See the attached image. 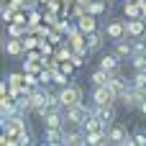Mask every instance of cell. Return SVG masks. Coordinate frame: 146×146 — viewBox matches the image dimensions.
Returning <instances> with one entry per match:
<instances>
[{"label":"cell","mask_w":146,"mask_h":146,"mask_svg":"<svg viewBox=\"0 0 146 146\" xmlns=\"http://www.w3.org/2000/svg\"><path fill=\"white\" fill-rule=\"evenodd\" d=\"M56 95H59V100H62V108H64V110H67V108H72V105H80V103H82V90H80L74 82L64 85Z\"/></svg>","instance_id":"cell-1"},{"label":"cell","mask_w":146,"mask_h":146,"mask_svg":"<svg viewBox=\"0 0 146 146\" xmlns=\"http://www.w3.org/2000/svg\"><path fill=\"white\" fill-rule=\"evenodd\" d=\"M108 136H110V144H115V146H136L133 136H131L121 123H113V126L108 128Z\"/></svg>","instance_id":"cell-2"},{"label":"cell","mask_w":146,"mask_h":146,"mask_svg":"<svg viewBox=\"0 0 146 146\" xmlns=\"http://www.w3.org/2000/svg\"><path fill=\"white\" fill-rule=\"evenodd\" d=\"M105 36H108V41H123L126 36H128V31H126V21H121V18H113V21H108L105 23Z\"/></svg>","instance_id":"cell-3"},{"label":"cell","mask_w":146,"mask_h":146,"mask_svg":"<svg viewBox=\"0 0 146 146\" xmlns=\"http://www.w3.org/2000/svg\"><path fill=\"white\" fill-rule=\"evenodd\" d=\"M90 113H92V108H85L82 103H80V105H72V108H67V110H64L67 123H72V126H82V123L90 118Z\"/></svg>","instance_id":"cell-4"},{"label":"cell","mask_w":146,"mask_h":146,"mask_svg":"<svg viewBox=\"0 0 146 146\" xmlns=\"http://www.w3.org/2000/svg\"><path fill=\"white\" fill-rule=\"evenodd\" d=\"M146 100V92L144 90H136V87H131L128 85V90L123 92V98H121V103L128 108V110H139V105Z\"/></svg>","instance_id":"cell-5"},{"label":"cell","mask_w":146,"mask_h":146,"mask_svg":"<svg viewBox=\"0 0 146 146\" xmlns=\"http://www.w3.org/2000/svg\"><path fill=\"white\" fill-rule=\"evenodd\" d=\"M92 113L103 121L105 128H110L115 123V108H113V103H108V105H92Z\"/></svg>","instance_id":"cell-6"},{"label":"cell","mask_w":146,"mask_h":146,"mask_svg":"<svg viewBox=\"0 0 146 146\" xmlns=\"http://www.w3.org/2000/svg\"><path fill=\"white\" fill-rule=\"evenodd\" d=\"M128 38H144L146 36V18H128L126 21Z\"/></svg>","instance_id":"cell-7"},{"label":"cell","mask_w":146,"mask_h":146,"mask_svg":"<svg viewBox=\"0 0 146 146\" xmlns=\"http://www.w3.org/2000/svg\"><path fill=\"white\" fill-rule=\"evenodd\" d=\"M115 100H118V98L113 95V90H110L108 85L92 90V105H108V103H115Z\"/></svg>","instance_id":"cell-8"},{"label":"cell","mask_w":146,"mask_h":146,"mask_svg":"<svg viewBox=\"0 0 146 146\" xmlns=\"http://www.w3.org/2000/svg\"><path fill=\"white\" fill-rule=\"evenodd\" d=\"M105 38H108V36H105V31H92V33H87V36H85V49L95 54V51H100V49H103Z\"/></svg>","instance_id":"cell-9"},{"label":"cell","mask_w":146,"mask_h":146,"mask_svg":"<svg viewBox=\"0 0 146 146\" xmlns=\"http://www.w3.org/2000/svg\"><path fill=\"white\" fill-rule=\"evenodd\" d=\"M100 69H105V72H110V74H118V72H121V56H118L115 51H113V54H103Z\"/></svg>","instance_id":"cell-10"},{"label":"cell","mask_w":146,"mask_h":146,"mask_svg":"<svg viewBox=\"0 0 146 146\" xmlns=\"http://www.w3.org/2000/svg\"><path fill=\"white\" fill-rule=\"evenodd\" d=\"M77 28H80L85 36H87V33H92V31H98V21H95V15L85 10V13L77 18Z\"/></svg>","instance_id":"cell-11"},{"label":"cell","mask_w":146,"mask_h":146,"mask_svg":"<svg viewBox=\"0 0 146 146\" xmlns=\"http://www.w3.org/2000/svg\"><path fill=\"white\" fill-rule=\"evenodd\" d=\"M5 54H10V56H23L26 54V44H23V38H15V36H10V38H5Z\"/></svg>","instance_id":"cell-12"},{"label":"cell","mask_w":146,"mask_h":146,"mask_svg":"<svg viewBox=\"0 0 146 146\" xmlns=\"http://www.w3.org/2000/svg\"><path fill=\"white\" fill-rule=\"evenodd\" d=\"M64 133H67V128H46L44 139H46L49 146H59V144H64Z\"/></svg>","instance_id":"cell-13"},{"label":"cell","mask_w":146,"mask_h":146,"mask_svg":"<svg viewBox=\"0 0 146 146\" xmlns=\"http://www.w3.org/2000/svg\"><path fill=\"white\" fill-rule=\"evenodd\" d=\"M64 144L67 146H80V144H87V133L80 128V131H67L64 133Z\"/></svg>","instance_id":"cell-14"},{"label":"cell","mask_w":146,"mask_h":146,"mask_svg":"<svg viewBox=\"0 0 146 146\" xmlns=\"http://www.w3.org/2000/svg\"><path fill=\"white\" fill-rule=\"evenodd\" d=\"M87 144H92V146H98V144H110L108 128H100V131H90V133H87Z\"/></svg>","instance_id":"cell-15"},{"label":"cell","mask_w":146,"mask_h":146,"mask_svg":"<svg viewBox=\"0 0 146 146\" xmlns=\"http://www.w3.org/2000/svg\"><path fill=\"white\" fill-rule=\"evenodd\" d=\"M115 54H118L121 59H131V56H133V44H131V38H128V41H126V38H123V41H115Z\"/></svg>","instance_id":"cell-16"},{"label":"cell","mask_w":146,"mask_h":146,"mask_svg":"<svg viewBox=\"0 0 146 146\" xmlns=\"http://www.w3.org/2000/svg\"><path fill=\"white\" fill-rule=\"evenodd\" d=\"M110 77H113L110 72H105V69H100V67H98V69L92 72V77H90V80H92V87H103V85H108V82H110Z\"/></svg>","instance_id":"cell-17"},{"label":"cell","mask_w":146,"mask_h":146,"mask_svg":"<svg viewBox=\"0 0 146 146\" xmlns=\"http://www.w3.org/2000/svg\"><path fill=\"white\" fill-rule=\"evenodd\" d=\"M128 85H131V87H136V90H144V92H146V72H133V77L128 80Z\"/></svg>","instance_id":"cell-18"},{"label":"cell","mask_w":146,"mask_h":146,"mask_svg":"<svg viewBox=\"0 0 146 146\" xmlns=\"http://www.w3.org/2000/svg\"><path fill=\"white\" fill-rule=\"evenodd\" d=\"M131 64H133V72H146V54L131 56Z\"/></svg>","instance_id":"cell-19"},{"label":"cell","mask_w":146,"mask_h":146,"mask_svg":"<svg viewBox=\"0 0 146 146\" xmlns=\"http://www.w3.org/2000/svg\"><path fill=\"white\" fill-rule=\"evenodd\" d=\"M126 18H141V5L139 3H126Z\"/></svg>","instance_id":"cell-20"},{"label":"cell","mask_w":146,"mask_h":146,"mask_svg":"<svg viewBox=\"0 0 146 146\" xmlns=\"http://www.w3.org/2000/svg\"><path fill=\"white\" fill-rule=\"evenodd\" d=\"M105 10V3H100V0H92V3H87V13H92V15H100Z\"/></svg>","instance_id":"cell-21"},{"label":"cell","mask_w":146,"mask_h":146,"mask_svg":"<svg viewBox=\"0 0 146 146\" xmlns=\"http://www.w3.org/2000/svg\"><path fill=\"white\" fill-rule=\"evenodd\" d=\"M131 44H133V56L136 54H146V41L144 38H131Z\"/></svg>","instance_id":"cell-22"},{"label":"cell","mask_w":146,"mask_h":146,"mask_svg":"<svg viewBox=\"0 0 146 146\" xmlns=\"http://www.w3.org/2000/svg\"><path fill=\"white\" fill-rule=\"evenodd\" d=\"M23 80H26V72H23V74H8V82H10V87H15V85H23Z\"/></svg>","instance_id":"cell-23"},{"label":"cell","mask_w":146,"mask_h":146,"mask_svg":"<svg viewBox=\"0 0 146 146\" xmlns=\"http://www.w3.org/2000/svg\"><path fill=\"white\" fill-rule=\"evenodd\" d=\"M51 80H54V72H44V69L38 72V82H41V85H49Z\"/></svg>","instance_id":"cell-24"},{"label":"cell","mask_w":146,"mask_h":146,"mask_svg":"<svg viewBox=\"0 0 146 146\" xmlns=\"http://www.w3.org/2000/svg\"><path fill=\"white\" fill-rule=\"evenodd\" d=\"M15 141H18V144H23V146L33 144V139H31V133H28V131H21V136H18V139H15Z\"/></svg>","instance_id":"cell-25"},{"label":"cell","mask_w":146,"mask_h":146,"mask_svg":"<svg viewBox=\"0 0 146 146\" xmlns=\"http://www.w3.org/2000/svg\"><path fill=\"white\" fill-rule=\"evenodd\" d=\"M23 44H26V51H28V49L38 46V38H33V36H28V33H26V36H23Z\"/></svg>","instance_id":"cell-26"},{"label":"cell","mask_w":146,"mask_h":146,"mask_svg":"<svg viewBox=\"0 0 146 146\" xmlns=\"http://www.w3.org/2000/svg\"><path fill=\"white\" fill-rule=\"evenodd\" d=\"M133 141H136V146H146V131H136Z\"/></svg>","instance_id":"cell-27"},{"label":"cell","mask_w":146,"mask_h":146,"mask_svg":"<svg viewBox=\"0 0 146 146\" xmlns=\"http://www.w3.org/2000/svg\"><path fill=\"white\" fill-rule=\"evenodd\" d=\"M56 59H59V62H67V59H72V54H69V49H64V46H62V49L56 51Z\"/></svg>","instance_id":"cell-28"},{"label":"cell","mask_w":146,"mask_h":146,"mask_svg":"<svg viewBox=\"0 0 146 146\" xmlns=\"http://www.w3.org/2000/svg\"><path fill=\"white\" fill-rule=\"evenodd\" d=\"M38 49H41V54L46 56V54H51V46L46 44V41H38Z\"/></svg>","instance_id":"cell-29"},{"label":"cell","mask_w":146,"mask_h":146,"mask_svg":"<svg viewBox=\"0 0 146 146\" xmlns=\"http://www.w3.org/2000/svg\"><path fill=\"white\" fill-rule=\"evenodd\" d=\"M139 5H141V18H146V0H139Z\"/></svg>","instance_id":"cell-30"},{"label":"cell","mask_w":146,"mask_h":146,"mask_svg":"<svg viewBox=\"0 0 146 146\" xmlns=\"http://www.w3.org/2000/svg\"><path fill=\"white\" fill-rule=\"evenodd\" d=\"M139 110H141V113H144V115H146V100H144V103H141V105H139Z\"/></svg>","instance_id":"cell-31"},{"label":"cell","mask_w":146,"mask_h":146,"mask_svg":"<svg viewBox=\"0 0 146 146\" xmlns=\"http://www.w3.org/2000/svg\"><path fill=\"white\" fill-rule=\"evenodd\" d=\"M38 3H46V0H38Z\"/></svg>","instance_id":"cell-32"}]
</instances>
